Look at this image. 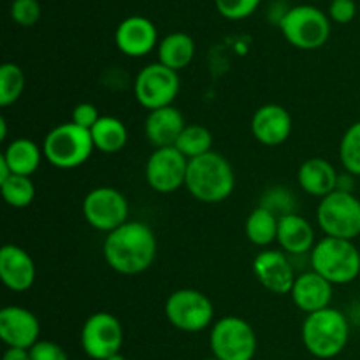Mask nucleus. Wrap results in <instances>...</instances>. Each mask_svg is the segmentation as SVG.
I'll use <instances>...</instances> for the list:
<instances>
[{
	"label": "nucleus",
	"mask_w": 360,
	"mask_h": 360,
	"mask_svg": "<svg viewBox=\"0 0 360 360\" xmlns=\"http://www.w3.org/2000/svg\"><path fill=\"white\" fill-rule=\"evenodd\" d=\"M115 42L123 55L139 58L153 51L157 46V27L144 16H129L116 28Z\"/></svg>",
	"instance_id": "nucleus-16"
},
{
	"label": "nucleus",
	"mask_w": 360,
	"mask_h": 360,
	"mask_svg": "<svg viewBox=\"0 0 360 360\" xmlns=\"http://www.w3.org/2000/svg\"><path fill=\"white\" fill-rule=\"evenodd\" d=\"M95 150L90 130L74 125L72 122L60 123L49 130L42 144L44 158L58 169H76L91 157Z\"/></svg>",
	"instance_id": "nucleus-5"
},
{
	"label": "nucleus",
	"mask_w": 360,
	"mask_h": 360,
	"mask_svg": "<svg viewBox=\"0 0 360 360\" xmlns=\"http://www.w3.org/2000/svg\"><path fill=\"white\" fill-rule=\"evenodd\" d=\"M340 158L347 172L360 176V122L348 127L340 144Z\"/></svg>",
	"instance_id": "nucleus-30"
},
{
	"label": "nucleus",
	"mask_w": 360,
	"mask_h": 360,
	"mask_svg": "<svg viewBox=\"0 0 360 360\" xmlns=\"http://www.w3.org/2000/svg\"><path fill=\"white\" fill-rule=\"evenodd\" d=\"M30 357L32 360H69V355L60 345L48 340H39L30 348Z\"/></svg>",
	"instance_id": "nucleus-35"
},
{
	"label": "nucleus",
	"mask_w": 360,
	"mask_h": 360,
	"mask_svg": "<svg viewBox=\"0 0 360 360\" xmlns=\"http://www.w3.org/2000/svg\"><path fill=\"white\" fill-rule=\"evenodd\" d=\"M186 190L193 199L206 204H218L234 192L236 174L231 162L217 151L188 162Z\"/></svg>",
	"instance_id": "nucleus-2"
},
{
	"label": "nucleus",
	"mask_w": 360,
	"mask_h": 360,
	"mask_svg": "<svg viewBox=\"0 0 360 360\" xmlns=\"http://www.w3.org/2000/svg\"><path fill=\"white\" fill-rule=\"evenodd\" d=\"M165 316L169 323L183 333H200L214 319L211 299L195 288H179L165 301Z\"/></svg>",
	"instance_id": "nucleus-8"
},
{
	"label": "nucleus",
	"mask_w": 360,
	"mask_h": 360,
	"mask_svg": "<svg viewBox=\"0 0 360 360\" xmlns=\"http://www.w3.org/2000/svg\"><path fill=\"white\" fill-rule=\"evenodd\" d=\"M179 76L160 62L143 67L134 81L136 101L148 111L172 105L179 94Z\"/></svg>",
	"instance_id": "nucleus-10"
},
{
	"label": "nucleus",
	"mask_w": 360,
	"mask_h": 360,
	"mask_svg": "<svg viewBox=\"0 0 360 360\" xmlns=\"http://www.w3.org/2000/svg\"><path fill=\"white\" fill-rule=\"evenodd\" d=\"M278 243L281 250L292 255H302L315 248V231L304 217L297 213L285 214L278 221Z\"/></svg>",
	"instance_id": "nucleus-22"
},
{
	"label": "nucleus",
	"mask_w": 360,
	"mask_h": 360,
	"mask_svg": "<svg viewBox=\"0 0 360 360\" xmlns=\"http://www.w3.org/2000/svg\"><path fill=\"white\" fill-rule=\"evenodd\" d=\"M104 259L112 271L127 276L141 274L157 259V238L151 227L141 221H127L109 232L104 241Z\"/></svg>",
	"instance_id": "nucleus-1"
},
{
	"label": "nucleus",
	"mask_w": 360,
	"mask_h": 360,
	"mask_svg": "<svg viewBox=\"0 0 360 360\" xmlns=\"http://www.w3.org/2000/svg\"><path fill=\"white\" fill-rule=\"evenodd\" d=\"M41 336L37 316L23 306H6L0 311V340L7 348L30 350Z\"/></svg>",
	"instance_id": "nucleus-14"
},
{
	"label": "nucleus",
	"mask_w": 360,
	"mask_h": 360,
	"mask_svg": "<svg viewBox=\"0 0 360 360\" xmlns=\"http://www.w3.org/2000/svg\"><path fill=\"white\" fill-rule=\"evenodd\" d=\"M281 34L299 49H316L327 42L330 35L329 18L315 6H295L280 20Z\"/></svg>",
	"instance_id": "nucleus-7"
},
{
	"label": "nucleus",
	"mask_w": 360,
	"mask_h": 360,
	"mask_svg": "<svg viewBox=\"0 0 360 360\" xmlns=\"http://www.w3.org/2000/svg\"><path fill=\"white\" fill-rule=\"evenodd\" d=\"M42 151L37 144L27 137H18L11 141L4 150L2 157L9 165L11 172L16 176H28L30 178L39 169L42 160Z\"/></svg>",
	"instance_id": "nucleus-24"
},
{
	"label": "nucleus",
	"mask_w": 360,
	"mask_h": 360,
	"mask_svg": "<svg viewBox=\"0 0 360 360\" xmlns=\"http://www.w3.org/2000/svg\"><path fill=\"white\" fill-rule=\"evenodd\" d=\"M260 0H217V9L227 20L248 18L259 7Z\"/></svg>",
	"instance_id": "nucleus-33"
},
{
	"label": "nucleus",
	"mask_w": 360,
	"mask_h": 360,
	"mask_svg": "<svg viewBox=\"0 0 360 360\" xmlns=\"http://www.w3.org/2000/svg\"><path fill=\"white\" fill-rule=\"evenodd\" d=\"M195 55V41L185 32H172L158 42V62L179 72Z\"/></svg>",
	"instance_id": "nucleus-23"
},
{
	"label": "nucleus",
	"mask_w": 360,
	"mask_h": 360,
	"mask_svg": "<svg viewBox=\"0 0 360 360\" xmlns=\"http://www.w3.org/2000/svg\"><path fill=\"white\" fill-rule=\"evenodd\" d=\"M262 207H267L269 211H273L278 218L285 217V214L294 213V197L288 192L287 188H273L264 195Z\"/></svg>",
	"instance_id": "nucleus-32"
},
{
	"label": "nucleus",
	"mask_w": 360,
	"mask_h": 360,
	"mask_svg": "<svg viewBox=\"0 0 360 360\" xmlns=\"http://www.w3.org/2000/svg\"><path fill=\"white\" fill-rule=\"evenodd\" d=\"M253 274L264 288L281 295L290 294L297 278L287 255L274 250L260 252L253 259Z\"/></svg>",
	"instance_id": "nucleus-15"
},
{
	"label": "nucleus",
	"mask_w": 360,
	"mask_h": 360,
	"mask_svg": "<svg viewBox=\"0 0 360 360\" xmlns=\"http://www.w3.org/2000/svg\"><path fill=\"white\" fill-rule=\"evenodd\" d=\"M108 360H127V359H125V357H123V354H122V352H120V354L112 355V357H109Z\"/></svg>",
	"instance_id": "nucleus-39"
},
{
	"label": "nucleus",
	"mask_w": 360,
	"mask_h": 360,
	"mask_svg": "<svg viewBox=\"0 0 360 360\" xmlns=\"http://www.w3.org/2000/svg\"><path fill=\"white\" fill-rule=\"evenodd\" d=\"M185 127L186 123L181 111L176 109L174 105H167V108L150 111L146 122H144V134L151 146H155V150L171 148L176 146Z\"/></svg>",
	"instance_id": "nucleus-20"
},
{
	"label": "nucleus",
	"mask_w": 360,
	"mask_h": 360,
	"mask_svg": "<svg viewBox=\"0 0 360 360\" xmlns=\"http://www.w3.org/2000/svg\"><path fill=\"white\" fill-rule=\"evenodd\" d=\"M278 221L280 218L273 211L259 206L246 218V238L255 246H269L278 239Z\"/></svg>",
	"instance_id": "nucleus-26"
},
{
	"label": "nucleus",
	"mask_w": 360,
	"mask_h": 360,
	"mask_svg": "<svg viewBox=\"0 0 360 360\" xmlns=\"http://www.w3.org/2000/svg\"><path fill=\"white\" fill-rule=\"evenodd\" d=\"M210 345L218 360H253L257 354L255 330L239 316H224L214 322Z\"/></svg>",
	"instance_id": "nucleus-9"
},
{
	"label": "nucleus",
	"mask_w": 360,
	"mask_h": 360,
	"mask_svg": "<svg viewBox=\"0 0 360 360\" xmlns=\"http://www.w3.org/2000/svg\"><path fill=\"white\" fill-rule=\"evenodd\" d=\"M316 221L327 238L354 241L360 236V200L352 192L336 190L320 199Z\"/></svg>",
	"instance_id": "nucleus-6"
},
{
	"label": "nucleus",
	"mask_w": 360,
	"mask_h": 360,
	"mask_svg": "<svg viewBox=\"0 0 360 360\" xmlns=\"http://www.w3.org/2000/svg\"><path fill=\"white\" fill-rule=\"evenodd\" d=\"M204 360H218L217 357H210V359H204Z\"/></svg>",
	"instance_id": "nucleus-40"
},
{
	"label": "nucleus",
	"mask_w": 360,
	"mask_h": 360,
	"mask_svg": "<svg viewBox=\"0 0 360 360\" xmlns=\"http://www.w3.org/2000/svg\"><path fill=\"white\" fill-rule=\"evenodd\" d=\"M25 90V74L16 63H4L0 67V105H13Z\"/></svg>",
	"instance_id": "nucleus-29"
},
{
	"label": "nucleus",
	"mask_w": 360,
	"mask_h": 360,
	"mask_svg": "<svg viewBox=\"0 0 360 360\" xmlns=\"http://www.w3.org/2000/svg\"><path fill=\"white\" fill-rule=\"evenodd\" d=\"M98 120H101V112H98L97 105L90 104V102H81V104H77L72 109V118H70V122L74 125L81 127V129L91 130Z\"/></svg>",
	"instance_id": "nucleus-34"
},
{
	"label": "nucleus",
	"mask_w": 360,
	"mask_h": 360,
	"mask_svg": "<svg viewBox=\"0 0 360 360\" xmlns=\"http://www.w3.org/2000/svg\"><path fill=\"white\" fill-rule=\"evenodd\" d=\"M90 132L95 150L105 155L122 151L127 146V141H129L127 125L122 120L115 118V116H101V120L95 123Z\"/></svg>",
	"instance_id": "nucleus-25"
},
{
	"label": "nucleus",
	"mask_w": 360,
	"mask_h": 360,
	"mask_svg": "<svg viewBox=\"0 0 360 360\" xmlns=\"http://www.w3.org/2000/svg\"><path fill=\"white\" fill-rule=\"evenodd\" d=\"M297 179L301 188L313 197H327L336 192L340 185V174L336 167L326 158H309L299 167Z\"/></svg>",
	"instance_id": "nucleus-21"
},
{
	"label": "nucleus",
	"mask_w": 360,
	"mask_h": 360,
	"mask_svg": "<svg viewBox=\"0 0 360 360\" xmlns=\"http://www.w3.org/2000/svg\"><path fill=\"white\" fill-rule=\"evenodd\" d=\"M311 266L329 283L348 285L360 274V252L354 241L326 236L311 250Z\"/></svg>",
	"instance_id": "nucleus-4"
},
{
	"label": "nucleus",
	"mask_w": 360,
	"mask_h": 360,
	"mask_svg": "<svg viewBox=\"0 0 360 360\" xmlns=\"http://www.w3.org/2000/svg\"><path fill=\"white\" fill-rule=\"evenodd\" d=\"M329 14L336 23H350L357 14V6L354 0H330Z\"/></svg>",
	"instance_id": "nucleus-36"
},
{
	"label": "nucleus",
	"mask_w": 360,
	"mask_h": 360,
	"mask_svg": "<svg viewBox=\"0 0 360 360\" xmlns=\"http://www.w3.org/2000/svg\"><path fill=\"white\" fill-rule=\"evenodd\" d=\"M2 360H32L30 350H27V348H7L4 352Z\"/></svg>",
	"instance_id": "nucleus-37"
},
{
	"label": "nucleus",
	"mask_w": 360,
	"mask_h": 360,
	"mask_svg": "<svg viewBox=\"0 0 360 360\" xmlns=\"http://www.w3.org/2000/svg\"><path fill=\"white\" fill-rule=\"evenodd\" d=\"M123 327L115 315L98 311L88 316L81 329V348L94 360H108L122 352Z\"/></svg>",
	"instance_id": "nucleus-12"
},
{
	"label": "nucleus",
	"mask_w": 360,
	"mask_h": 360,
	"mask_svg": "<svg viewBox=\"0 0 360 360\" xmlns=\"http://www.w3.org/2000/svg\"><path fill=\"white\" fill-rule=\"evenodd\" d=\"M188 158L174 146L158 148L146 162V181L155 192L172 193L185 186L188 172Z\"/></svg>",
	"instance_id": "nucleus-13"
},
{
	"label": "nucleus",
	"mask_w": 360,
	"mask_h": 360,
	"mask_svg": "<svg viewBox=\"0 0 360 360\" xmlns=\"http://www.w3.org/2000/svg\"><path fill=\"white\" fill-rule=\"evenodd\" d=\"M42 7L39 0H13L11 18L21 27H32L41 20Z\"/></svg>",
	"instance_id": "nucleus-31"
},
{
	"label": "nucleus",
	"mask_w": 360,
	"mask_h": 360,
	"mask_svg": "<svg viewBox=\"0 0 360 360\" xmlns=\"http://www.w3.org/2000/svg\"><path fill=\"white\" fill-rule=\"evenodd\" d=\"M83 214L91 227L109 234L129 221V202L120 190L98 186L84 197Z\"/></svg>",
	"instance_id": "nucleus-11"
},
{
	"label": "nucleus",
	"mask_w": 360,
	"mask_h": 360,
	"mask_svg": "<svg viewBox=\"0 0 360 360\" xmlns=\"http://www.w3.org/2000/svg\"><path fill=\"white\" fill-rule=\"evenodd\" d=\"M292 116L283 105L266 104L255 111L252 118V134L264 146H280L290 137Z\"/></svg>",
	"instance_id": "nucleus-17"
},
{
	"label": "nucleus",
	"mask_w": 360,
	"mask_h": 360,
	"mask_svg": "<svg viewBox=\"0 0 360 360\" xmlns=\"http://www.w3.org/2000/svg\"><path fill=\"white\" fill-rule=\"evenodd\" d=\"M2 197L11 207H27L34 202L35 199V186L28 176L13 174L6 181L0 183Z\"/></svg>",
	"instance_id": "nucleus-28"
},
{
	"label": "nucleus",
	"mask_w": 360,
	"mask_h": 360,
	"mask_svg": "<svg viewBox=\"0 0 360 360\" xmlns=\"http://www.w3.org/2000/svg\"><path fill=\"white\" fill-rule=\"evenodd\" d=\"M174 148L188 160H193L213 151V134L204 125H186Z\"/></svg>",
	"instance_id": "nucleus-27"
},
{
	"label": "nucleus",
	"mask_w": 360,
	"mask_h": 360,
	"mask_svg": "<svg viewBox=\"0 0 360 360\" xmlns=\"http://www.w3.org/2000/svg\"><path fill=\"white\" fill-rule=\"evenodd\" d=\"M35 264L27 250L6 245L0 250V280L9 290L27 292L35 281Z\"/></svg>",
	"instance_id": "nucleus-18"
},
{
	"label": "nucleus",
	"mask_w": 360,
	"mask_h": 360,
	"mask_svg": "<svg viewBox=\"0 0 360 360\" xmlns=\"http://www.w3.org/2000/svg\"><path fill=\"white\" fill-rule=\"evenodd\" d=\"M302 343L316 359H334L345 350L350 338V323L347 316L334 308L306 315L302 323Z\"/></svg>",
	"instance_id": "nucleus-3"
},
{
	"label": "nucleus",
	"mask_w": 360,
	"mask_h": 360,
	"mask_svg": "<svg viewBox=\"0 0 360 360\" xmlns=\"http://www.w3.org/2000/svg\"><path fill=\"white\" fill-rule=\"evenodd\" d=\"M7 139V122L6 118H0V141Z\"/></svg>",
	"instance_id": "nucleus-38"
},
{
	"label": "nucleus",
	"mask_w": 360,
	"mask_h": 360,
	"mask_svg": "<svg viewBox=\"0 0 360 360\" xmlns=\"http://www.w3.org/2000/svg\"><path fill=\"white\" fill-rule=\"evenodd\" d=\"M333 283L320 276L315 271H308L295 278V283L292 287V301L301 311L306 315L322 311L329 308L330 299H333Z\"/></svg>",
	"instance_id": "nucleus-19"
}]
</instances>
